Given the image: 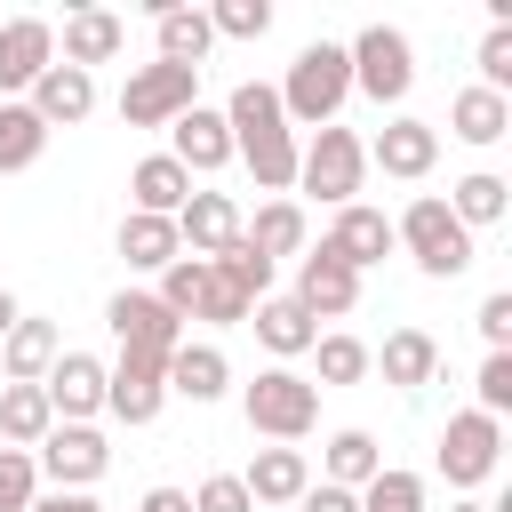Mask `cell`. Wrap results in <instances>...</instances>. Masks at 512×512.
I'll use <instances>...</instances> for the list:
<instances>
[{
	"label": "cell",
	"instance_id": "obj_1",
	"mask_svg": "<svg viewBox=\"0 0 512 512\" xmlns=\"http://www.w3.org/2000/svg\"><path fill=\"white\" fill-rule=\"evenodd\" d=\"M224 128H232V160H248L264 192H288L296 184V128H288V112H280V96L264 80H240L232 88Z\"/></svg>",
	"mask_w": 512,
	"mask_h": 512
},
{
	"label": "cell",
	"instance_id": "obj_2",
	"mask_svg": "<svg viewBox=\"0 0 512 512\" xmlns=\"http://www.w3.org/2000/svg\"><path fill=\"white\" fill-rule=\"evenodd\" d=\"M272 96H280L288 120H304V128H336V112H344V96H352V64H344V48H336V40L296 48V64H288V80H280Z\"/></svg>",
	"mask_w": 512,
	"mask_h": 512
},
{
	"label": "cell",
	"instance_id": "obj_3",
	"mask_svg": "<svg viewBox=\"0 0 512 512\" xmlns=\"http://www.w3.org/2000/svg\"><path fill=\"white\" fill-rule=\"evenodd\" d=\"M240 416H248V432H264V440L296 448V440L320 424V384H312V376H296V368H264V376L240 392Z\"/></svg>",
	"mask_w": 512,
	"mask_h": 512
},
{
	"label": "cell",
	"instance_id": "obj_4",
	"mask_svg": "<svg viewBox=\"0 0 512 512\" xmlns=\"http://www.w3.org/2000/svg\"><path fill=\"white\" fill-rule=\"evenodd\" d=\"M392 248H408V256H416V272H432V280H456V272L472 264V232L448 216V200H440V192L408 200V216L392 224Z\"/></svg>",
	"mask_w": 512,
	"mask_h": 512
},
{
	"label": "cell",
	"instance_id": "obj_5",
	"mask_svg": "<svg viewBox=\"0 0 512 512\" xmlns=\"http://www.w3.org/2000/svg\"><path fill=\"white\" fill-rule=\"evenodd\" d=\"M360 176H368V144L352 128H320L304 152H296V184L328 208H352L360 200Z\"/></svg>",
	"mask_w": 512,
	"mask_h": 512
},
{
	"label": "cell",
	"instance_id": "obj_6",
	"mask_svg": "<svg viewBox=\"0 0 512 512\" xmlns=\"http://www.w3.org/2000/svg\"><path fill=\"white\" fill-rule=\"evenodd\" d=\"M200 104V72L192 64H136L128 72V88H120V120L128 128H168V120H184Z\"/></svg>",
	"mask_w": 512,
	"mask_h": 512
},
{
	"label": "cell",
	"instance_id": "obj_7",
	"mask_svg": "<svg viewBox=\"0 0 512 512\" xmlns=\"http://www.w3.org/2000/svg\"><path fill=\"white\" fill-rule=\"evenodd\" d=\"M344 64H352V88L376 96V104H400V96L416 88V48H408V32H392V24H368V32L344 48Z\"/></svg>",
	"mask_w": 512,
	"mask_h": 512
},
{
	"label": "cell",
	"instance_id": "obj_8",
	"mask_svg": "<svg viewBox=\"0 0 512 512\" xmlns=\"http://www.w3.org/2000/svg\"><path fill=\"white\" fill-rule=\"evenodd\" d=\"M104 320H112L120 352H144V360H168V352L184 344V320H176L152 288H120V296L104 304Z\"/></svg>",
	"mask_w": 512,
	"mask_h": 512
},
{
	"label": "cell",
	"instance_id": "obj_9",
	"mask_svg": "<svg viewBox=\"0 0 512 512\" xmlns=\"http://www.w3.org/2000/svg\"><path fill=\"white\" fill-rule=\"evenodd\" d=\"M496 456H504V424L496 416H480V408L448 416V432H440V480L448 488H480L496 472Z\"/></svg>",
	"mask_w": 512,
	"mask_h": 512
},
{
	"label": "cell",
	"instance_id": "obj_10",
	"mask_svg": "<svg viewBox=\"0 0 512 512\" xmlns=\"http://www.w3.org/2000/svg\"><path fill=\"white\" fill-rule=\"evenodd\" d=\"M56 64V24L48 16H8L0 24V104L32 96V80Z\"/></svg>",
	"mask_w": 512,
	"mask_h": 512
},
{
	"label": "cell",
	"instance_id": "obj_11",
	"mask_svg": "<svg viewBox=\"0 0 512 512\" xmlns=\"http://www.w3.org/2000/svg\"><path fill=\"white\" fill-rule=\"evenodd\" d=\"M32 464H40L56 488H88V480H104L112 448H104V432H96V424H48V440L32 448Z\"/></svg>",
	"mask_w": 512,
	"mask_h": 512
},
{
	"label": "cell",
	"instance_id": "obj_12",
	"mask_svg": "<svg viewBox=\"0 0 512 512\" xmlns=\"http://www.w3.org/2000/svg\"><path fill=\"white\" fill-rule=\"evenodd\" d=\"M168 360H144V352H120L112 368H104V408L120 416V424H152L160 408H168V376H160Z\"/></svg>",
	"mask_w": 512,
	"mask_h": 512
},
{
	"label": "cell",
	"instance_id": "obj_13",
	"mask_svg": "<svg viewBox=\"0 0 512 512\" xmlns=\"http://www.w3.org/2000/svg\"><path fill=\"white\" fill-rule=\"evenodd\" d=\"M40 392H48L56 424H88L104 408V360L96 352H56V368L40 376Z\"/></svg>",
	"mask_w": 512,
	"mask_h": 512
},
{
	"label": "cell",
	"instance_id": "obj_14",
	"mask_svg": "<svg viewBox=\"0 0 512 512\" xmlns=\"http://www.w3.org/2000/svg\"><path fill=\"white\" fill-rule=\"evenodd\" d=\"M168 160H176L184 176H216V168L232 160V128H224V112L192 104L184 120H168Z\"/></svg>",
	"mask_w": 512,
	"mask_h": 512
},
{
	"label": "cell",
	"instance_id": "obj_15",
	"mask_svg": "<svg viewBox=\"0 0 512 512\" xmlns=\"http://www.w3.org/2000/svg\"><path fill=\"white\" fill-rule=\"evenodd\" d=\"M320 248H328L344 272H368V264H384V256H392V216L352 200V208H336V232H328Z\"/></svg>",
	"mask_w": 512,
	"mask_h": 512
},
{
	"label": "cell",
	"instance_id": "obj_16",
	"mask_svg": "<svg viewBox=\"0 0 512 512\" xmlns=\"http://www.w3.org/2000/svg\"><path fill=\"white\" fill-rule=\"evenodd\" d=\"M296 304L312 320H344L360 304V272H344L328 248H312V256H296Z\"/></svg>",
	"mask_w": 512,
	"mask_h": 512
},
{
	"label": "cell",
	"instance_id": "obj_17",
	"mask_svg": "<svg viewBox=\"0 0 512 512\" xmlns=\"http://www.w3.org/2000/svg\"><path fill=\"white\" fill-rule=\"evenodd\" d=\"M32 112H40V128H80L88 112H96V72H72V64H48L40 80H32V96H24Z\"/></svg>",
	"mask_w": 512,
	"mask_h": 512
},
{
	"label": "cell",
	"instance_id": "obj_18",
	"mask_svg": "<svg viewBox=\"0 0 512 512\" xmlns=\"http://www.w3.org/2000/svg\"><path fill=\"white\" fill-rule=\"evenodd\" d=\"M368 160H376L384 176H408V184H416V176H432V160H440V128L400 112V120H392V128L368 144Z\"/></svg>",
	"mask_w": 512,
	"mask_h": 512
},
{
	"label": "cell",
	"instance_id": "obj_19",
	"mask_svg": "<svg viewBox=\"0 0 512 512\" xmlns=\"http://www.w3.org/2000/svg\"><path fill=\"white\" fill-rule=\"evenodd\" d=\"M176 240H184V256H224V248L240 240V208H232L224 192H192V200L176 208Z\"/></svg>",
	"mask_w": 512,
	"mask_h": 512
},
{
	"label": "cell",
	"instance_id": "obj_20",
	"mask_svg": "<svg viewBox=\"0 0 512 512\" xmlns=\"http://www.w3.org/2000/svg\"><path fill=\"white\" fill-rule=\"evenodd\" d=\"M160 376H168V392H176V400L208 408V400H224V384H232V360H224L216 344H192V336H184V344L168 352V368H160Z\"/></svg>",
	"mask_w": 512,
	"mask_h": 512
},
{
	"label": "cell",
	"instance_id": "obj_21",
	"mask_svg": "<svg viewBox=\"0 0 512 512\" xmlns=\"http://www.w3.org/2000/svg\"><path fill=\"white\" fill-rule=\"evenodd\" d=\"M120 48H128V24H120L112 8H72V16H64V64H72V72L112 64Z\"/></svg>",
	"mask_w": 512,
	"mask_h": 512
},
{
	"label": "cell",
	"instance_id": "obj_22",
	"mask_svg": "<svg viewBox=\"0 0 512 512\" xmlns=\"http://www.w3.org/2000/svg\"><path fill=\"white\" fill-rule=\"evenodd\" d=\"M56 352H64V336H56V320H32V312H16V328L0 336V360H8V384H40V376L56 368Z\"/></svg>",
	"mask_w": 512,
	"mask_h": 512
},
{
	"label": "cell",
	"instance_id": "obj_23",
	"mask_svg": "<svg viewBox=\"0 0 512 512\" xmlns=\"http://www.w3.org/2000/svg\"><path fill=\"white\" fill-rule=\"evenodd\" d=\"M240 488H248V504H296L312 488V464H304V448H256Z\"/></svg>",
	"mask_w": 512,
	"mask_h": 512
},
{
	"label": "cell",
	"instance_id": "obj_24",
	"mask_svg": "<svg viewBox=\"0 0 512 512\" xmlns=\"http://www.w3.org/2000/svg\"><path fill=\"white\" fill-rule=\"evenodd\" d=\"M368 368H384V384L416 392V384H432V376H440V344H432L424 328H392V336H384V352H368Z\"/></svg>",
	"mask_w": 512,
	"mask_h": 512
},
{
	"label": "cell",
	"instance_id": "obj_25",
	"mask_svg": "<svg viewBox=\"0 0 512 512\" xmlns=\"http://www.w3.org/2000/svg\"><path fill=\"white\" fill-rule=\"evenodd\" d=\"M248 320H256L264 352H280V360H296V352H312V344H320V320H312V312H304L296 296H264V304H256Z\"/></svg>",
	"mask_w": 512,
	"mask_h": 512
},
{
	"label": "cell",
	"instance_id": "obj_26",
	"mask_svg": "<svg viewBox=\"0 0 512 512\" xmlns=\"http://www.w3.org/2000/svg\"><path fill=\"white\" fill-rule=\"evenodd\" d=\"M152 40H160V64H192V72H200V56L216 48L208 8H152Z\"/></svg>",
	"mask_w": 512,
	"mask_h": 512
},
{
	"label": "cell",
	"instance_id": "obj_27",
	"mask_svg": "<svg viewBox=\"0 0 512 512\" xmlns=\"http://www.w3.org/2000/svg\"><path fill=\"white\" fill-rule=\"evenodd\" d=\"M120 256L136 264V272H168L176 256H184V240H176V216H120Z\"/></svg>",
	"mask_w": 512,
	"mask_h": 512
},
{
	"label": "cell",
	"instance_id": "obj_28",
	"mask_svg": "<svg viewBox=\"0 0 512 512\" xmlns=\"http://www.w3.org/2000/svg\"><path fill=\"white\" fill-rule=\"evenodd\" d=\"M448 128L464 136V144H496V136H512V96H496V88H464L456 104H448Z\"/></svg>",
	"mask_w": 512,
	"mask_h": 512
},
{
	"label": "cell",
	"instance_id": "obj_29",
	"mask_svg": "<svg viewBox=\"0 0 512 512\" xmlns=\"http://www.w3.org/2000/svg\"><path fill=\"white\" fill-rule=\"evenodd\" d=\"M128 192H136V216H176V208L192 200V176H184L168 152H152V160H136Z\"/></svg>",
	"mask_w": 512,
	"mask_h": 512
},
{
	"label": "cell",
	"instance_id": "obj_30",
	"mask_svg": "<svg viewBox=\"0 0 512 512\" xmlns=\"http://www.w3.org/2000/svg\"><path fill=\"white\" fill-rule=\"evenodd\" d=\"M240 240H248L264 264L304 256V208H296V200H264V208H256V224H240Z\"/></svg>",
	"mask_w": 512,
	"mask_h": 512
},
{
	"label": "cell",
	"instance_id": "obj_31",
	"mask_svg": "<svg viewBox=\"0 0 512 512\" xmlns=\"http://www.w3.org/2000/svg\"><path fill=\"white\" fill-rule=\"evenodd\" d=\"M48 424H56V408H48L40 384H8V392H0V440H8V448H40Z\"/></svg>",
	"mask_w": 512,
	"mask_h": 512
},
{
	"label": "cell",
	"instance_id": "obj_32",
	"mask_svg": "<svg viewBox=\"0 0 512 512\" xmlns=\"http://www.w3.org/2000/svg\"><path fill=\"white\" fill-rule=\"evenodd\" d=\"M40 152H48V128H40V112H32V104H0V176L32 168Z\"/></svg>",
	"mask_w": 512,
	"mask_h": 512
},
{
	"label": "cell",
	"instance_id": "obj_33",
	"mask_svg": "<svg viewBox=\"0 0 512 512\" xmlns=\"http://www.w3.org/2000/svg\"><path fill=\"white\" fill-rule=\"evenodd\" d=\"M376 472H384V456H376L368 432H336V440H328V488H352V496H360Z\"/></svg>",
	"mask_w": 512,
	"mask_h": 512
},
{
	"label": "cell",
	"instance_id": "obj_34",
	"mask_svg": "<svg viewBox=\"0 0 512 512\" xmlns=\"http://www.w3.org/2000/svg\"><path fill=\"white\" fill-rule=\"evenodd\" d=\"M504 200H512V184L480 168V176H464V184L448 192V216H456V224L472 232V224H496V216H504Z\"/></svg>",
	"mask_w": 512,
	"mask_h": 512
},
{
	"label": "cell",
	"instance_id": "obj_35",
	"mask_svg": "<svg viewBox=\"0 0 512 512\" xmlns=\"http://www.w3.org/2000/svg\"><path fill=\"white\" fill-rule=\"evenodd\" d=\"M208 264H216V272H224V280H232L248 304H264V296H272V264H264L248 240H232V248H224V256H208Z\"/></svg>",
	"mask_w": 512,
	"mask_h": 512
},
{
	"label": "cell",
	"instance_id": "obj_36",
	"mask_svg": "<svg viewBox=\"0 0 512 512\" xmlns=\"http://www.w3.org/2000/svg\"><path fill=\"white\" fill-rule=\"evenodd\" d=\"M200 288H208V256H176V264L160 272V288H152V296H160V304H168L176 320H192V304H200Z\"/></svg>",
	"mask_w": 512,
	"mask_h": 512
},
{
	"label": "cell",
	"instance_id": "obj_37",
	"mask_svg": "<svg viewBox=\"0 0 512 512\" xmlns=\"http://www.w3.org/2000/svg\"><path fill=\"white\" fill-rule=\"evenodd\" d=\"M360 512H424V480H416V472H392V464H384V472H376V480L360 488Z\"/></svg>",
	"mask_w": 512,
	"mask_h": 512
},
{
	"label": "cell",
	"instance_id": "obj_38",
	"mask_svg": "<svg viewBox=\"0 0 512 512\" xmlns=\"http://www.w3.org/2000/svg\"><path fill=\"white\" fill-rule=\"evenodd\" d=\"M208 32H224V40H264V32H272V0H216V8H208Z\"/></svg>",
	"mask_w": 512,
	"mask_h": 512
},
{
	"label": "cell",
	"instance_id": "obj_39",
	"mask_svg": "<svg viewBox=\"0 0 512 512\" xmlns=\"http://www.w3.org/2000/svg\"><path fill=\"white\" fill-rule=\"evenodd\" d=\"M312 360H320V384H360L368 376V344L360 336H320Z\"/></svg>",
	"mask_w": 512,
	"mask_h": 512
},
{
	"label": "cell",
	"instance_id": "obj_40",
	"mask_svg": "<svg viewBox=\"0 0 512 512\" xmlns=\"http://www.w3.org/2000/svg\"><path fill=\"white\" fill-rule=\"evenodd\" d=\"M40 496V464H32V448H0V512H24Z\"/></svg>",
	"mask_w": 512,
	"mask_h": 512
},
{
	"label": "cell",
	"instance_id": "obj_41",
	"mask_svg": "<svg viewBox=\"0 0 512 512\" xmlns=\"http://www.w3.org/2000/svg\"><path fill=\"white\" fill-rule=\"evenodd\" d=\"M248 312H256V304H248V296H240V288H232V280H224V272L208 264V288H200L192 320H216V328H232V320H248Z\"/></svg>",
	"mask_w": 512,
	"mask_h": 512
},
{
	"label": "cell",
	"instance_id": "obj_42",
	"mask_svg": "<svg viewBox=\"0 0 512 512\" xmlns=\"http://www.w3.org/2000/svg\"><path fill=\"white\" fill-rule=\"evenodd\" d=\"M472 384H480V416H496V424H504V408H512V352H488Z\"/></svg>",
	"mask_w": 512,
	"mask_h": 512
},
{
	"label": "cell",
	"instance_id": "obj_43",
	"mask_svg": "<svg viewBox=\"0 0 512 512\" xmlns=\"http://www.w3.org/2000/svg\"><path fill=\"white\" fill-rule=\"evenodd\" d=\"M480 88H512V24H488V40H480Z\"/></svg>",
	"mask_w": 512,
	"mask_h": 512
},
{
	"label": "cell",
	"instance_id": "obj_44",
	"mask_svg": "<svg viewBox=\"0 0 512 512\" xmlns=\"http://www.w3.org/2000/svg\"><path fill=\"white\" fill-rule=\"evenodd\" d=\"M192 512H256V504H248L240 472H216V480H200V488H192Z\"/></svg>",
	"mask_w": 512,
	"mask_h": 512
},
{
	"label": "cell",
	"instance_id": "obj_45",
	"mask_svg": "<svg viewBox=\"0 0 512 512\" xmlns=\"http://www.w3.org/2000/svg\"><path fill=\"white\" fill-rule=\"evenodd\" d=\"M480 336H488V352H512V296L504 288L480 304Z\"/></svg>",
	"mask_w": 512,
	"mask_h": 512
},
{
	"label": "cell",
	"instance_id": "obj_46",
	"mask_svg": "<svg viewBox=\"0 0 512 512\" xmlns=\"http://www.w3.org/2000/svg\"><path fill=\"white\" fill-rule=\"evenodd\" d=\"M296 512H360V496H352V488H328V480H312V488L296 496Z\"/></svg>",
	"mask_w": 512,
	"mask_h": 512
},
{
	"label": "cell",
	"instance_id": "obj_47",
	"mask_svg": "<svg viewBox=\"0 0 512 512\" xmlns=\"http://www.w3.org/2000/svg\"><path fill=\"white\" fill-rule=\"evenodd\" d=\"M24 512H104V504H96L88 488H48V496H32Z\"/></svg>",
	"mask_w": 512,
	"mask_h": 512
},
{
	"label": "cell",
	"instance_id": "obj_48",
	"mask_svg": "<svg viewBox=\"0 0 512 512\" xmlns=\"http://www.w3.org/2000/svg\"><path fill=\"white\" fill-rule=\"evenodd\" d=\"M136 512H192V496H184V488H152Z\"/></svg>",
	"mask_w": 512,
	"mask_h": 512
},
{
	"label": "cell",
	"instance_id": "obj_49",
	"mask_svg": "<svg viewBox=\"0 0 512 512\" xmlns=\"http://www.w3.org/2000/svg\"><path fill=\"white\" fill-rule=\"evenodd\" d=\"M8 328H16V296L0 288V336H8Z\"/></svg>",
	"mask_w": 512,
	"mask_h": 512
},
{
	"label": "cell",
	"instance_id": "obj_50",
	"mask_svg": "<svg viewBox=\"0 0 512 512\" xmlns=\"http://www.w3.org/2000/svg\"><path fill=\"white\" fill-rule=\"evenodd\" d=\"M448 512H488V504H448Z\"/></svg>",
	"mask_w": 512,
	"mask_h": 512
}]
</instances>
